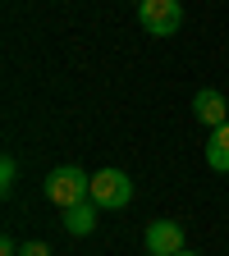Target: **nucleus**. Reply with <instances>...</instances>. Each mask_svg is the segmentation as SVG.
I'll list each match as a JSON object with an SVG mask.
<instances>
[{"mask_svg": "<svg viewBox=\"0 0 229 256\" xmlns=\"http://www.w3.org/2000/svg\"><path fill=\"white\" fill-rule=\"evenodd\" d=\"M46 197H51L60 210H69V206H78V202L92 197V178H87L78 165H60V170L46 174Z\"/></svg>", "mask_w": 229, "mask_h": 256, "instance_id": "f257e3e1", "label": "nucleus"}, {"mask_svg": "<svg viewBox=\"0 0 229 256\" xmlns=\"http://www.w3.org/2000/svg\"><path fill=\"white\" fill-rule=\"evenodd\" d=\"M138 23L151 37H174L183 23V5L179 0H138Z\"/></svg>", "mask_w": 229, "mask_h": 256, "instance_id": "f03ea898", "label": "nucleus"}, {"mask_svg": "<svg viewBox=\"0 0 229 256\" xmlns=\"http://www.w3.org/2000/svg\"><path fill=\"white\" fill-rule=\"evenodd\" d=\"M92 202L101 210H124L128 202H133V183H128L124 170H101L92 174Z\"/></svg>", "mask_w": 229, "mask_h": 256, "instance_id": "7ed1b4c3", "label": "nucleus"}, {"mask_svg": "<svg viewBox=\"0 0 229 256\" xmlns=\"http://www.w3.org/2000/svg\"><path fill=\"white\" fill-rule=\"evenodd\" d=\"M147 252L151 256H174V252H183V229L174 220H151L147 224Z\"/></svg>", "mask_w": 229, "mask_h": 256, "instance_id": "20e7f679", "label": "nucleus"}, {"mask_svg": "<svg viewBox=\"0 0 229 256\" xmlns=\"http://www.w3.org/2000/svg\"><path fill=\"white\" fill-rule=\"evenodd\" d=\"M192 114H197L206 128H220V124H224V114H229V110H224V96H220L215 87H202L197 96H192Z\"/></svg>", "mask_w": 229, "mask_h": 256, "instance_id": "39448f33", "label": "nucleus"}, {"mask_svg": "<svg viewBox=\"0 0 229 256\" xmlns=\"http://www.w3.org/2000/svg\"><path fill=\"white\" fill-rule=\"evenodd\" d=\"M96 210H101V206H96L92 197L78 202V206H69V210H64V229H69L74 238H87V234L96 229Z\"/></svg>", "mask_w": 229, "mask_h": 256, "instance_id": "423d86ee", "label": "nucleus"}, {"mask_svg": "<svg viewBox=\"0 0 229 256\" xmlns=\"http://www.w3.org/2000/svg\"><path fill=\"white\" fill-rule=\"evenodd\" d=\"M206 165L215 174H229V124L211 128V142H206Z\"/></svg>", "mask_w": 229, "mask_h": 256, "instance_id": "0eeeda50", "label": "nucleus"}, {"mask_svg": "<svg viewBox=\"0 0 229 256\" xmlns=\"http://www.w3.org/2000/svg\"><path fill=\"white\" fill-rule=\"evenodd\" d=\"M14 178H19V165H14V156H5V160H0V192H10Z\"/></svg>", "mask_w": 229, "mask_h": 256, "instance_id": "6e6552de", "label": "nucleus"}, {"mask_svg": "<svg viewBox=\"0 0 229 256\" xmlns=\"http://www.w3.org/2000/svg\"><path fill=\"white\" fill-rule=\"evenodd\" d=\"M19 256H51V247H46V242H23Z\"/></svg>", "mask_w": 229, "mask_h": 256, "instance_id": "1a4fd4ad", "label": "nucleus"}, {"mask_svg": "<svg viewBox=\"0 0 229 256\" xmlns=\"http://www.w3.org/2000/svg\"><path fill=\"white\" fill-rule=\"evenodd\" d=\"M0 256H19V247H14V238H0Z\"/></svg>", "mask_w": 229, "mask_h": 256, "instance_id": "9d476101", "label": "nucleus"}, {"mask_svg": "<svg viewBox=\"0 0 229 256\" xmlns=\"http://www.w3.org/2000/svg\"><path fill=\"white\" fill-rule=\"evenodd\" d=\"M174 256H192V252H188V247H183V252H174Z\"/></svg>", "mask_w": 229, "mask_h": 256, "instance_id": "9b49d317", "label": "nucleus"}]
</instances>
